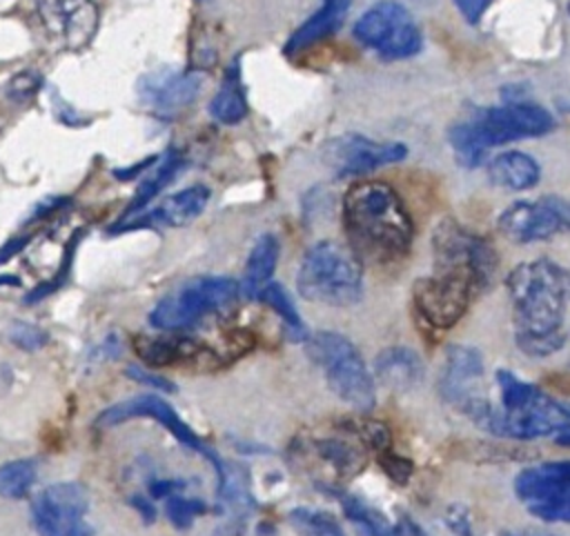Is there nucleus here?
Returning <instances> with one entry per match:
<instances>
[{
	"label": "nucleus",
	"instance_id": "obj_25",
	"mask_svg": "<svg viewBox=\"0 0 570 536\" xmlns=\"http://www.w3.org/2000/svg\"><path fill=\"white\" fill-rule=\"evenodd\" d=\"M180 167H183L180 153L174 151V149L165 151L163 158H160V162L154 167V171H151V173L140 182V187L136 189L134 200L129 202V207H127V211L122 214V218H125V216H131V214H138L145 205H149L151 198H156V196L176 178V173L180 171Z\"/></svg>",
	"mask_w": 570,
	"mask_h": 536
},
{
	"label": "nucleus",
	"instance_id": "obj_28",
	"mask_svg": "<svg viewBox=\"0 0 570 536\" xmlns=\"http://www.w3.org/2000/svg\"><path fill=\"white\" fill-rule=\"evenodd\" d=\"M209 113L223 125H236L247 116V100L236 76H227L209 102Z\"/></svg>",
	"mask_w": 570,
	"mask_h": 536
},
{
	"label": "nucleus",
	"instance_id": "obj_11",
	"mask_svg": "<svg viewBox=\"0 0 570 536\" xmlns=\"http://www.w3.org/2000/svg\"><path fill=\"white\" fill-rule=\"evenodd\" d=\"M470 127L485 149L497 145L539 138L554 129V118L539 105L510 102L503 107H488L470 120Z\"/></svg>",
	"mask_w": 570,
	"mask_h": 536
},
{
	"label": "nucleus",
	"instance_id": "obj_18",
	"mask_svg": "<svg viewBox=\"0 0 570 536\" xmlns=\"http://www.w3.org/2000/svg\"><path fill=\"white\" fill-rule=\"evenodd\" d=\"M481 378H483V356L476 347L450 345L445 349V360L439 376V394L448 405L463 411L476 396H481L479 394Z\"/></svg>",
	"mask_w": 570,
	"mask_h": 536
},
{
	"label": "nucleus",
	"instance_id": "obj_5",
	"mask_svg": "<svg viewBox=\"0 0 570 536\" xmlns=\"http://www.w3.org/2000/svg\"><path fill=\"white\" fill-rule=\"evenodd\" d=\"M305 340L309 358L323 369L334 396L352 409L370 411L376 405L374 378L358 349L336 331H318Z\"/></svg>",
	"mask_w": 570,
	"mask_h": 536
},
{
	"label": "nucleus",
	"instance_id": "obj_1",
	"mask_svg": "<svg viewBox=\"0 0 570 536\" xmlns=\"http://www.w3.org/2000/svg\"><path fill=\"white\" fill-rule=\"evenodd\" d=\"M517 347L534 358L552 356L566 347L568 271L548 258L517 265L505 278Z\"/></svg>",
	"mask_w": 570,
	"mask_h": 536
},
{
	"label": "nucleus",
	"instance_id": "obj_23",
	"mask_svg": "<svg viewBox=\"0 0 570 536\" xmlns=\"http://www.w3.org/2000/svg\"><path fill=\"white\" fill-rule=\"evenodd\" d=\"M539 176H541L539 162L532 156L517 149L503 151L488 162V178L497 187H503L510 191H523L534 187L539 182Z\"/></svg>",
	"mask_w": 570,
	"mask_h": 536
},
{
	"label": "nucleus",
	"instance_id": "obj_2",
	"mask_svg": "<svg viewBox=\"0 0 570 536\" xmlns=\"http://www.w3.org/2000/svg\"><path fill=\"white\" fill-rule=\"evenodd\" d=\"M499 403L476 396L463 414L481 429L514 440H534L570 431L568 407L539 389L537 385L514 376L508 369L494 374Z\"/></svg>",
	"mask_w": 570,
	"mask_h": 536
},
{
	"label": "nucleus",
	"instance_id": "obj_22",
	"mask_svg": "<svg viewBox=\"0 0 570 536\" xmlns=\"http://www.w3.org/2000/svg\"><path fill=\"white\" fill-rule=\"evenodd\" d=\"M278 254H281V242L274 234H263L247 260H245V269H243V278L238 282V294H243L249 300H256L261 289L272 280L276 262H278Z\"/></svg>",
	"mask_w": 570,
	"mask_h": 536
},
{
	"label": "nucleus",
	"instance_id": "obj_19",
	"mask_svg": "<svg viewBox=\"0 0 570 536\" xmlns=\"http://www.w3.org/2000/svg\"><path fill=\"white\" fill-rule=\"evenodd\" d=\"M209 189L205 185H191L174 196H167L145 214L138 211L120 218V222H116L111 231H129L140 227H185L205 211Z\"/></svg>",
	"mask_w": 570,
	"mask_h": 536
},
{
	"label": "nucleus",
	"instance_id": "obj_20",
	"mask_svg": "<svg viewBox=\"0 0 570 536\" xmlns=\"http://www.w3.org/2000/svg\"><path fill=\"white\" fill-rule=\"evenodd\" d=\"M200 76L191 71H158L140 80V100L158 113H176L194 102L200 89Z\"/></svg>",
	"mask_w": 570,
	"mask_h": 536
},
{
	"label": "nucleus",
	"instance_id": "obj_10",
	"mask_svg": "<svg viewBox=\"0 0 570 536\" xmlns=\"http://www.w3.org/2000/svg\"><path fill=\"white\" fill-rule=\"evenodd\" d=\"M134 418H151V420L160 423L178 443H183L191 451H198L200 456H205L212 463V467L216 469L218 480L225 476V465H223L220 456L212 447H207L194 434V429L178 416V411L158 394H140V396L120 400V403L102 409L96 418V425L98 427H116V425H122Z\"/></svg>",
	"mask_w": 570,
	"mask_h": 536
},
{
	"label": "nucleus",
	"instance_id": "obj_31",
	"mask_svg": "<svg viewBox=\"0 0 570 536\" xmlns=\"http://www.w3.org/2000/svg\"><path fill=\"white\" fill-rule=\"evenodd\" d=\"M450 145L456 153V160L459 165H465V167H476L483 158H485V147L479 142V138L474 136L470 122H461V125H454L450 129Z\"/></svg>",
	"mask_w": 570,
	"mask_h": 536
},
{
	"label": "nucleus",
	"instance_id": "obj_7",
	"mask_svg": "<svg viewBox=\"0 0 570 536\" xmlns=\"http://www.w3.org/2000/svg\"><path fill=\"white\" fill-rule=\"evenodd\" d=\"M238 296V282L229 276H198L165 294L149 314L156 329L178 331L205 316L229 307Z\"/></svg>",
	"mask_w": 570,
	"mask_h": 536
},
{
	"label": "nucleus",
	"instance_id": "obj_3",
	"mask_svg": "<svg viewBox=\"0 0 570 536\" xmlns=\"http://www.w3.org/2000/svg\"><path fill=\"white\" fill-rule=\"evenodd\" d=\"M350 247L372 262H396L412 245V220L399 193L381 180H358L343 196Z\"/></svg>",
	"mask_w": 570,
	"mask_h": 536
},
{
	"label": "nucleus",
	"instance_id": "obj_33",
	"mask_svg": "<svg viewBox=\"0 0 570 536\" xmlns=\"http://www.w3.org/2000/svg\"><path fill=\"white\" fill-rule=\"evenodd\" d=\"M205 512H207V505L200 498H187L180 492L165 498V514L176 529H189L194 518Z\"/></svg>",
	"mask_w": 570,
	"mask_h": 536
},
{
	"label": "nucleus",
	"instance_id": "obj_27",
	"mask_svg": "<svg viewBox=\"0 0 570 536\" xmlns=\"http://www.w3.org/2000/svg\"><path fill=\"white\" fill-rule=\"evenodd\" d=\"M256 300L265 302L267 307H272V309L278 314V318H281L283 325H285L287 336H289L294 343L307 338V327L303 325L301 314L296 311V307H294L289 294H287L278 282H272V280H269V282L261 289V294H258Z\"/></svg>",
	"mask_w": 570,
	"mask_h": 536
},
{
	"label": "nucleus",
	"instance_id": "obj_43",
	"mask_svg": "<svg viewBox=\"0 0 570 536\" xmlns=\"http://www.w3.org/2000/svg\"><path fill=\"white\" fill-rule=\"evenodd\" d=\"M18 282H20V280H18L16 276H7V274L2 276V274H0V287H2V285H18Z\"/></svg>",
	"mask_w": 570,
	"mask_h": 536
},
{
	"label": "nucleus",
	"instance_id": "obj_6",
	"mask_svg": "<svg viewBox=\"0 0 570 536\" xmlns=\"http://www.w3.org/2000/svg\"><path fill=\"white\" fill-rule=\"evenodd\" d=\"M483 289L485 285L468 267L434 260V271L416 280L412 298L416 311L428 325L448 329L459 322L470 300Z\"/></svg>",
	"mask_w": 570,
	"mask_h": 536
},
{
	"label": "nucleus",
	"instance_id": "obj_42",
	"mask_svg": "<svg viewBox=\"0 0 570 536\" xmlns=\"http://www.w3.org/2000/svg\"><path fill=\"white\" fill-rule=\"evenodd\" d=\"M131 507H136L138 509V514L147 520V523H151L154 518H156V507H154V500H149V498H142V496H131Z\"/></svg>",
	"mask_w": 570,
	"mask_h": 536
},
{
	"label": "nucleus",
	"instance_id": "obj_13",
	"mask_svg": "<svg viewBox=\"0 0 570 536\" xmlns=\"http://www.w3.org/2000/svg\"><path fill=\"white\" fill-rule=\"evenodd\" d=\"M570 220L568 202L561 196H541L537 200H517L508 205L497 220L503 238L525 245L548 240L566 231Z\"/></svg>",
	"mask_w": 570,
	"mask_h": 536
},
{
	"label": "nucleus",
	"instance_id": "obj_41",
	"mask_svg": "<svg viewBox=\"0 0 570 536\" xmlns=\"http://www.w3.org/2000/svg\"><path fill=\"white\" fill-rule=\"evenodd\" d=\"M392 536H428L419 523H414L412 518L407 516H401L394 527H392Z\"/></svg>",
	"mask_w": 570,
	"mask_h": 536
},
{
	"label": "nucleus",
	"instance_id": "obj_24",
	"mask_svg": "<svg viewBox=\"0 0 570 536\" xmlns=\"http://www.w3.org/2000/svg\"><path fill=\"white\" fill-rule=\"evenodd\" d=\"M350 2L352 0H323V4L292 33L285 51L294 53V51L307 49L309 44L334 33L343 22V18L350 9Z\"/></svg>",
	"mask_w": 570,
	"mask_h": 536
},
{
	"label": "nucleus",
	"instance_id": "obj_32",
	"mask_svg": "<svg viewBox=\"0 0 570 536\" xmlns=\"http://www.w3.org/2000/svg\"><path fill=\"white\" fill-rule=\"evenodd\" d=\"M289 520L303 536H343L338 523L325 512L298 507L289 514Z\"/></svg>",
	"mask_w": 570,
	"mask_h": 536
},
{
	"label": "nucleus",
	"instance_id": "obj_9",
	"mask_svg": "<svg viewBox=\"0 0 570 536\" xmlns=\"http://www.w3.org/2000/svg\"><path fill=\"white\" fill-rule=\"evenodd\" d=\"M514 494L534 518L546 523H568L570 463L552 460L519 472L514 478Z\"/></svg>",
	"mask_w": 570,
	"mask_h": 536
},
{
	"label": "nucleus",
	"instance_id": "obj_26",
	"mask_svg": "<svg viewBox=\"0 0 570 536\" xmlns=\"http://www.w3.org/2000/svg\"><path fill=\"white\" fill-rule=\"evenodd\" d=\"M138 354L149 365H174L178 360L198 358L203 347L187 338H145L136 345Z\"/></svg>",
	"mask_w": 570,
	"mask_h": 536
},
{
	"label": "nucleus",
	"instance_id": "obj_36",
	"mask_svg": "<svg viewBox=\"0 0 570 536\" xmlns=\"http://www.w3.org/2000/svg\"><path fill=\"white\" fill-rule=\"evenodd\" d=\"M379 460H381V467L385 469V474L392 480H396L399 485H405V480L412 476V460H407L403 456H396L390 449H383Z\"/></svg>",
	"mask_w": 570,
	"mask_h": 536
},
{
	"label": "nucleus",
	"instance_id": "obj_38",
	"mask_svg": "<svg viewBox=\"0 0 570 536\" xmlns=\"http://www.w3.org/2000/svg\"><path fill=\"white\" fill-rule=\"evenodd\" d=\"M445 523H448V525H450V529H452V532H456L459 536H472V527H470V518H468L465 507H461V505H452V507L448 509Z\"/></svg>",
	"mask_w": 570,
	"mask_h": 536
},
{
	"label": "nucleus",
	"instance_id": "obj_39",
	"mask_svg": "<svg viewBox=\"0 0 570 536\" xmlns=\"http://www.w3.org/2000/svg\"><path fill=\"white\" fill-rule=\"evenodd\" d=\"M185 489L183 480H174V478H156L149 483V496L151 498H167L171 494H178Z\"/></svg>",
	"mask_w": 570,
	"mask_h": 536
},
{
	"label": "nucleus",
	"instance_id": "obj_30",
	"mask_svg": "<svg viewBox=\"0 0 570 536\" xmlns=\"http://www.w3.org/2000/svg\"><path fill=\"white\" fill-rule=\"evenodd\" d=\"M36 483V465L31 460H9L0 465V496L22 498Z\"/></svg>",
	"mask_w": 570,
	"mask_h": 536
},
{
	"label": "nucleus",
	"instance_id": "obj_16",
	"mask_svg": "<svg viewBox=\"0 0 570 536\" xmlns=\"http://www.w3.org/2000/svg\"><path fill=\"white\" fill-rule=\"evenodd\" d=\"M405 156L407 149L403 142H374L358 133L338 136L323 149V158L336 176H363L379 167L401 162Z\"/></svg>",
	"mask_w": 570,
	"mask_h": 536
},
{
	"label": "nucleus",
	"instance_id": "obj_34",
	"mask_svg": "<svg viewBox=\"0 0 570 536\" xmlns=\"http://www.w3.org/2000/svg\"><path fill=\"white\" fill-rule=\"evenodd\" d=\"M42 85V78L38 76V71H31V69H24V71H18L9 82H7V98L22 105V102H29L38 89Z\"/></svg>",
	"mask_w": 570,
	"mask_h": 536
},
{
	"label": "nucleus",
	"instance_id": "obj_15",
	"mask_svg": "<svg viewBox=\"0 0 570 536\" xmlns=\"http://www.w3.org/2000/svg\"><path fill=\"white\" fill-rule=\"evenodd\" d=\"M42 29L62 49H82L98 27V9L91 0H33Z\"/></svg>",
	"mask_w": 570,
	"mask_h": 536
},
{
	"label": "nucleus",
	"instance_id": "obj_4",
	"mask_svg": "<svg viewBox=\"0 0 570 536\" xmlns=\"http://www.w3.org/2000/svg\"><path fill=\"white\" fill-rule=\"evenodd\" d=\"M296 287L309 302L327 307L354 305L363 296L361 258L345 242L321 240L303 256Z\"/></svg>",
	"mask_w": 570,
	"mask_h": 536
},
{
	"label": "nucleus",
	"instance_id": "obj_8",
	"mask_svg": "<svg viewBox=\"0 0 570 536\" xmlns=\"http://www.w3.org/2000/svg\"><path fill=\"white\" fill-rule=\"evenodd\" d=\"M354 36L385 60H403L421 49V31L412 13L392 0H381L358 16Z\"/></svg>",
	"mask_w": 570,
	"mask_h": 536
},
{
	"label": "nucleus",
	"instance_id": "obj_14",
	"mask_svg": "<svg viewBox=\"0 0 570 536\" xmlns=\"http://www.w3.org/2000/svg\"><path fill=\"white\" fill-rule=\"evenodd\" d=\"M367 449L358 420H350L338 436L314 438L301 451L307 456V465H312V469H321V476H330V485H338L365 467Z\"/></svg>",
	"mask_w": 570,
	"mask_h": 536
},
{
	"label": "nucleus",
	"instance_id": "obj_21",
	"mask_svg": "<svg viewBox=\"0 0 570 536\" xmlns=\"http://www.w3.org/2000/svg\"><path fill=\"white\" fill-rule=\"evenodd\" d=\"M376 380L399 394H407L423 380V363L410 347H387L374 358Z\"/></svg>",
	"mask_w": 570,
	"mask_h": 536
},
{
	"label": "nucleus",
	"instance_id": "obj_40",
	"mask_svg": "<svg viewBox=\"0 0 570 536\" xmlns=\"http://www.w3.org/2000/svg\"><path fill=\"white\" fill-rule=\"evenodd\" d=\"M490 2H492V0H454L459 13H461L468 22H472V24L481 20V16L485 13V9H488Z\"/></svg>",
	"mask_w": 570,
	"mask_h": 536
},
{
	"label": "nucleus",
	"instance_id": "obj_29",
	"mask_svg": "<svg viewBox=\"0 0 570 536\" xmlns=\"http://www.w3.org/2000/svg\"><path fill=\"white\" fill-rule=\"evenodd\" d=\"M341 500V507L347 516V520L356 527L358 536H392V527L387 520L374 512L370 505H365L361 498L350 496V494H338L334 492Z\"/></svg>",
	"mask_w": 570,
	"mask_h": 536
},
{
	"label": "nucleus",
	"instance_id": "obj_37",
	"mask_svg": "<svg viewBox=\"0 0 570 536\" xmlns=\"http://www.w3.org/2000/svg\"><path fill=\"white\" fill-rule=\"evenodd\" d=\"M127 376H129L131 380L140 383V385H147V387L160 391V394H171V391H176V385H174L171 380H167L165 376H158V374H154V371H145V369H140L138 365H129V367H127Z\"/></svg>",
	"mask_w": 570,
	"mask_h": 536
},
{
	"label": "nucleus",
	"instance_id": "obj_17",
	"mask_svg": "<svg viewBox=\"0 0 570 536\" xmlns=\"http://www.w3.org/2000/svg\"><path fill=\"white\" fill-rule=\"evenodd\" d=\"M432 245L434 260L454 262L472 269L485 282V287L492 282L497 271V254L485 238L474 236L472 231L459 227L452 220H443L434 231Z\"/></svg>",
	"mask_w": 570,
	"mask_h": 536
},
{
	"label": "nucleus",
	"instance_id": "obj_12",
	"mask_svg": "<svg viewBox=\"0 0 570 536\" xmlns=\"http://www.w3.org/2000/svg\"><path fill=\"white\" fill-rule=\"evenodd\" d=\"M87 509L89 494L80 483H53L31 505L33 523L42 536H91Z\"/></svg>",
	"mask_w": 570,
	"mask_h": 536
},
{
	"label": "nucleus",
	"instance_id": "obj_35",
	"mask_svg": "<svg viewBox=\"0 0 570 536\" xmlns=\"http://www.w3.org/2000/svg\"><path fill=\"white\" fill-rule=\"evenodd\" d=\"M9 336H11V343L18 345L20 349H38L47 343V334L40 327L29 322H16Z\"/></svg>",
	"mask_w": 570,
	"mask_h": 536
}]
</instances>
